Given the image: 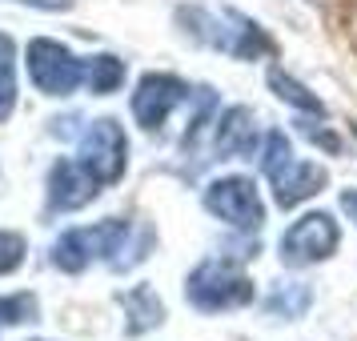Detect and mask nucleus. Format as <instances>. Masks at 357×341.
<instances>
[{
    "label": "nucleus",
    "instance_id": "4468645a",
    "mask_svg": "<svg viewBox=\"0 0 357 341\" xmlns=\"http://www.w3.org/2000/svg\"><path fill=\"white\" fill-rule=\"evenodd\" d=\"M125 84V61H116L113 52H97V56H84V89L109 97Z\"/></svg>",
    "mask_w": 357,
    "mask_h": 341
},
{
    "label": "nucleus",
    "instance_id": "2eb2a0df",
    "mask_svg": "<svg viewBox=\"0 0 357 341\" xmlns=\"http://www.w3.org/2000/svg\"><path fill=\"white\" fill-rule=\"evenodd\" d=\"M269 89H273L277 100H285L293 105L297 113H309V116H325V105L317 100V93H309L301 81H293L289 73H281V68H269Z\"/></svg>",
    "mask_w": 357,
    "mask_h": 341
},
{
    "label": "nucleus",
    "instance_id": "f3484780",
    "mask_svg": "<svg viewBox=\"0 0 357 341\" xmlns=\"http://www.w3.org/2000/svg\"><path fill=\"white\" fill-rule=\"evenodd\" d=\"M36 317V297L33 293H13L0 297V325H24Z\"/></svg>",
    "mask_w": 357,
    "mask_h": 341
},
{
    "label": "nucleus",
    "instance_id": "ddd939ff",
    "mask_svg": "<svg viewBox=\"0 0 357 341\" xmlns=\"http://www.w3.org/2000/svg\"><path fill=\"white\" fill-rule=\"evenodd\" d=\"M309 305H313V289L305 281H277L269 289V297H265V313L269 317H285V321L305 317Z\"/></svg>",
    "mask_w": 357,
    "mask_h": 341
},
{
    "label": "nucleus",
    "instance_id": "39448f33",
    "mask_svg": "<svg viewBox=\"0 0 357 341\" xmlns=\"http://www.w3.org/2000/svg\"><path fill=\"white\" fill-rule=\"evenodd\" d=\"M77 161L100 181V185H116L129 169V141L125 129L113 116H100L93 125H84L81 141H77Z\"/></svg>",
    "mask_w": 357,
    "mask_h": 341
},
{
    "label": "nucleus",
    "instance_id": "f03ea898",
    "mask_svg": "<svg viewBox=\"0 0 357 341\" xmlns=\"http://www.w3.org/2000/svg\"><path fill=\"white\" fill-rule=\"evenodd\" d=\"M261 173L269 177L273 201L281 209H297L301 201L321 193V185L329 181V173H325L321 165H305L293 157L285 132H269L265 137V145H261Z\"/></svg>",
    "mask_w": 357,
    "mask_h": 341
},
{
    "label": "nucleus",
    "instance_id": "1a4fd4ad",
    "mask_svg": "<svg viewBox=\"0 0 357 341\" xmlns=\"http://www.w3.org/2000/svg\"><path fill=\"white\" fill-rule=\"evenodd\" d=\"M193 97L197 93L181 77H173V73H145L141 84H137V93H132V121L145 132H161L169 113Z\"/></svg>",
    "mask_w": 357,
    "mask_h": 341
},
{
    "label": "nucleus",
    "instance_id": "aec40b11",
    "mask_svg": "<svg viewBox=\"0 0 357 341\" xmlns=\"http://www.w3.org/2000/svg\"><path fill=\"white\" fill-rule=\"evenodd\" d=\"M341 209L349 213V221L357 225V189H349V193H341Z\"/></svg>",
    "mask_w": 357,
    "mask_h": 341
},
{
    "label": "nucleus",
    "instance_id": "9d476101",
    "mask_svg": "<svg viewBox=\"0 0 357 341\" xmlns=\"http://www.w3.org/2000/svg\"><path fill=\"white\" fill-rule=\"evenodd\" d=\"M105 189L81 161H56L49 169V209L73 213L84 209L89 201H97V193Z\"/></svg>",
    "mask_w": 357,
    "mask_h": 341
},
{
    "label": "nucleus",
    "instance_id": "f8f14e48",
    "mask_svg": "<svg viewBox=\"0 0 357 341\" xmlns=\"http://www.w3.org/2000/svg\"><path fill=\"white\" fill-rule=\"evenodd\" d=\"M116 301L125 309V333H129V338H141L149 329L165 325V301L149 289V285H132V289L121 293Z\"/></svg>",
    "mask_w": 357,
    "mask_h": 341
},
{
    "label": "nucleus",
    "instance_id": "dca6fc26",
    "mask_svg": "<svg viewBox=\"0 0 357 341\" xmlns=\"http://www.w3.org/2000/svg\"><path fill=\"white\" fill-rule=\"evenodd\" d=\"M17 109V45L0 33V125Z\"/></svg>",
    "mask_w": 357,
    "mask_h": 341
},
{
    "label": "nucleus",
    "instance_id": "20e7f679",
    "mask_svg": "<svg viewBox=\"0 0 357 341\" xmlns=\"http://www.w3.org/2000/svg\"><path fill=\"white\" fill-rule=\"evenodd\" d=\"M185 297L193 301L201 313H225V309L249 305L257 289L253 277L233 261H201L193 273L185 277Z\"/></svg>",
    "mask_w": 357,
    "mask_h": 341
},
{
    "label": "nucleus",
    "instance_id": "a211bd4d",
    "mask_svg": "<svg viewBox=\"0 0 357 341\" xmlns=\"http://www.w3.org/2000/svg\"><path fill=\"white\" fill-rule=\"evenodd\" d=\"M24 253H29V245L20 233H8V229H0V277L17 273L20 265H24Z\"/></svg>",
    "mask_w": 357,
    "mask_h": 341
},
{
    "label": "nucleus",
    "instance_id": "423d86ee",
    "mask_svg": "<svg viewBox=\"0 0 357 341\" xmlns=\"http://www.w3.org/2000/svg\"><path fill=\"white\" fill-rule=\"evenodd\" d=\"M29 77H33L36 93L68 97L84 84V61L49 36H36V40H29Z\"/></svg>",
    "mask_w": 357,
    "mask_h": 341
},
{
    "label": "nucleus",
    "instance_id": "0eeeda50",
    "mask_svg": "<svg viewBox=\"0 0 357 341\" xmlns=\"http://www.w3.org/2000/svg\"><path fill=\"white\" fill-rule=\"evenodd\" d=\"M341 245V229L329 213H305L301 221H293L281 237V265L289 269H305L317 261L333 257Z\"/></svg>",
    "mask_w": 357,
    "mask_h": 341
},
{
    "label": "nucleus",
    "instance_id": "f257e3e1",
    "mask_svg": "<svg viewBox=\"0 0 357 341\" xmlns=\"http://www.w3.org/2000/svg\"><path fill=\"white\" fill-rule=\"evenodd\" d=\"M177 20L185 24V33L197 36L201 45L225 52V56H237V61H257V56H269L273 52V40L265 36L261 24H253L249 17L233 13V8H201V4H189V8H177Z\"/></svg>",
    "mask_w": 357,
    "mask_h": 341
},
{
    "label": "nucleus",
    "instance_id": "9b49d317",
    "mask_svg": "<svg viewBox=\"0 0 357 341\" xmlns=\"http://www.w3.org/2000/svg\"><path fill=\"white\" fill-rule=\"evenodd\" d=\"M257 145V121H253V109L245 105H233L217 116V132H213V153L217 157H249Z\"/></svg>",
    "mask_w": 357,
    "mask_h": 341
},
{
    "label": "nucleus",
    "instance_id": "6ab92c4d",
    "mask_svg": "<svg viewBox=\"0 0 357 341\" xmlns=\"http://www.w3.org/2000/svg\"><path fill=\"white\" fill-rule=\"evenodd\" d=\"M301 132H305L309 141H321V145L329 149V153H337V149H341V141L333 137V132H325V129H313V125H301Z\"/></svg>",
    "mask_w": 357,
    "mask_h": 341
},
{
    "label": "nucleus",
    "instance_id": "7ed1b4c3",
    "mask_svg": "<svg viewBox=\"0 0 357 341\" xmlns=\"http://www.w3.org/2000/svg\"><path fill=\"white\" fill-rule=\"evenodd\" d=\"M132 225L125 217H105L97 225H84V229H68L61 241L52 245L49 261L61 269V273H84L93 261H113L116 253L125 249Z\"/></svg>",
    "mask_w": 357,
    "mask_h": 341
},
{
    "label": "nucleus",
    "instance_id": "6e6552de",
    "mask_svg": "<svg viewBox=\"0 0 357 341\" xmlns=\"http://www.w3.org/2000/svg\"><path fill=\"white\" fill-rule=\"evenodd\" d=\"M205 209H209L217 221H225V225H233V229H245V233L261 229V221H265V205H261L257 185L249 177L213 181L209 189H205Z\"/></svg>",
    "mask_w": 357,
    "mask_h": 341
}]
</instances>
